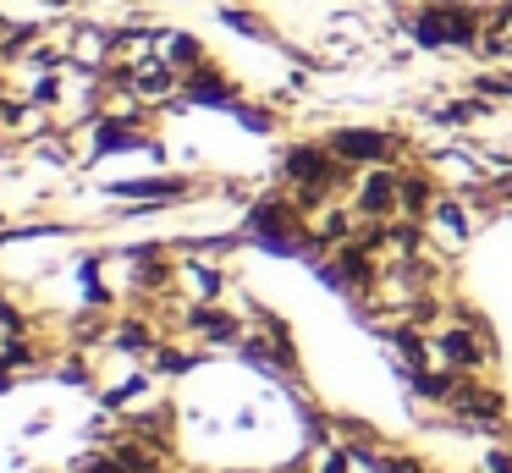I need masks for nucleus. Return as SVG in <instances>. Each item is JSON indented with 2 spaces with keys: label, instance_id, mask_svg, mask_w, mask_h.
I'll use <instances>...</instances> for the list:
<instances>
[{
  "label": "nucleus",
  "instance_id": "nucleus-1",
  "mask_svg": "<svg viewBox=\"0 0 512 473\" xmlns=\"http://www.w3.org/2000/svg\"><path fill=\"white\" fill-rule=\"evenodd\" d=\"M325 143H331L353 171L408 160V138H402V132H386V127H331V132H325Z\"/></svg>",
  "mask_w": 512,
  "mask_h": 473
},
{
  "label": "nucleus",
  "instance_id": "nucleus-2",
  "mask_svg": "<svg viewBox=\"0 0 512 473\" xmlns=\"http://www.w3.org/2000/svg\"><path fill=\"white\" fill-rule=\"evenodd\" d=\"M347 204L358 209V220H397L402 215L397 165H369V171H358L353 187H347Z\"/></svg>",
  "mask_w": 512,
  "mask_h": 473
},
{
  "label": "nucleus",
  "instance_id": "nucleus-3",
  "mask_svg": "<svg viewBox=\"0 0 512 473\" xmlns=\"http://www.w3.org/2000/svg\"><path fill=\"white\" fill-rule=\"evenodd\" d=\"M446 413L468 418L479 429H496V424H507V396H501V385H485L479 374H457V391L446 402Z\"/></svg>",
  "mask_w": 512,
  "mask_h": 473
},
{
  "label": "nucleus",
  "instance_id": "nucleus-4",
  "mask_svg": "<svg viewBox=\"0 0 512 473\" xmlns=\"http://www.w3.org/2000/svg\"><path fill=\"white\" fill-rule=\"evenodd\" d=\"M182 99H188V105H221V110H232L237 99H243V88H237L232 72H221L215 61H204V66H193V72H182Z\"/></svg>",
  "mask_w": 512,
  "mask_h": 473
},
{
  "label": "nucleus",
  "instance_id": "nucleus-5",
  "mask_svg": "<svg viewBox=\"0 0 512 473\" xmlns=\"http://www.w3.org/2000/svg\"><path fill=\"white\" fill-rule=\"evenodd\" d=\"M116 198H138V204L160 209V204H177V198L193 193V176H138V182H116Z\"/></svg>",
  "mask_w": 512,
  "mask_h": 473
},
{
  "label": "nucleus",
  "instance_id": "nucleus-6",
  "mask_svg": "<svg viewBox=\"0 0 512 473\" xmlns=\"http://www.w3.org/2000/svg\"><path fill=\"white\" fill-rule=\"evenodd\" d=\"M160 55H166V61L177 66V72H193V66L210 61L204 39H193V33H182V28H166V39H160Z\"/></svg>",
  "mask_w": 512,
  "mask_h": 473
},
{
  "label": "nucleus",
  "instance_id": "nucleus-7",
  "mask_svg": "<svg viewBox=\"0 0 512 473\" xmlns=\"http://www.w3.org/2000/svg\"><path fill=\"white\" fill-rule=\"evenodd\" d=\"M221 17H226V28H232V33H243V39L276 44V33H270V22L259 17V11H248V6H221Z\"/></svg>",
  "mask_w": 512,
  "mask_h": 473
},
{
  "label": "nucleus",
  "instance_id": "nucleus-8",
  "mask_svg": "<svg viewBox=\"0 0 512 473\" xmlns=\"http://www.w3.org/2000/svg\"><path fill=\"white\" fill-rule=\"evenodd\" d=\"M78 473H127V468L111 457V451H94V457H83V462H78Z\"/></svg>",
  "mask_w": 512,
  "mask_h": 473
},
{
  "label": "nucleus",
  "instance_id": "nucleus-9",
  "mask_svg": "<svg viewBox=\"0 0 512 473\" xmlns=\"http://www.w3.org/2000/svg\"><path fill=\"white\" fill-rule=\"evenodd\" d=\"M485 473H512V451L507 446H490L485 451Z\"/></svg>",
  "mask_w": 512,
  "mask_h": 473
}]
</instances>
